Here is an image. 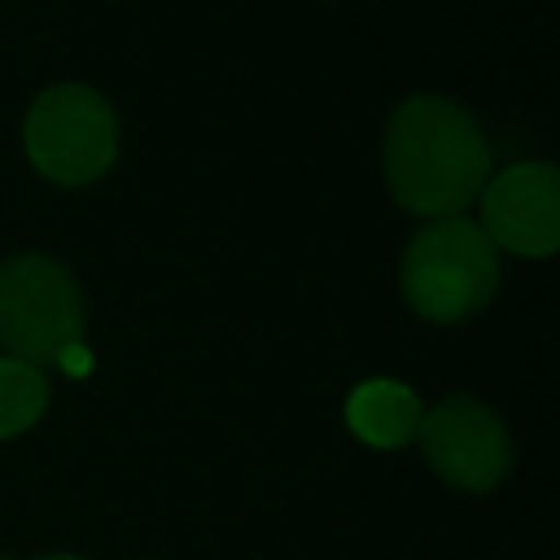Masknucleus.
Returning a JSON list of instances; mask_svg holds the SVG:
<instances>
[{
	"label": "nucleus",
	"instance_id": "5",
	"mask_svg": "<svg viewBox=\"0 0 560 560\" xmlns=\"http://www.w3.org/2000/svg\"><path fill=\"white\" fill-rule=\"evenodd\" d=\"M420 451L429 468L468 494H486L512 472V438L499 411H490L472 394H451L420 416Z\"/></svg>",
	"mask_w": 560,
	"mask_h": 560
},
{
	"label": "nucleus",
	"instance_id": "3",
	"mask_svg": "<svg viewBox=\"0 0 560 560\" xmlns=\"http://www.w3.org/2000/svg\"><path fill=\"white\" fill-rule=\"evenodd\" d=\"M88 306L74 271L52 254H13L0 262V346L26 363L70 359L83 341Z\"/></svg>",
	"mask_w": 560,
	"mask_h": 560
},
{
	"label": "nucleus",
	"instance_id": "2",
	"mask_svg": "<svg viewBox=\"0 0 560 560\" xmlns=\"http://www.w3.org/2000/svg\"><path fill=\"white\" fill-rule=\"evenodd\" d=\"M499 249L490 236L455 214V219H433L420 228L407 249H402V298L407 306L429 319V324H464L472 319L499 289Z\"/></svg>",
	"mask_w": 560,
	"mask_h": 560
},
{
	"label": "nucleus",
	"instance_id": "1",
	"mask_svg": "<svg viewBox=\"0 0 560 560\" xmlns=\"http://www.w3.org/2000/svg\"><path fill=\"white\" fill-rule=\"evenodd\" d=\"M494 166L481 122L451 96H407L381 140V171L394 201L424 219L464 214Z\"/></svg>",
	"mask_w": 560,
	"mask_h": 560
},
{
	"label": "nucleus",
	"instance_id": "4",
	"mask_svg": "<svg viewBox=\"0 0 560 560\" xmlns=\"http://www.w3.org/2000/svg\"><path fill=\"white\" fill-rule=\"evenodd\" d=\"M22 144L44 179L79 188L114 166L118 114L88 83H52L31 101L22 122Z\"/></svg>",
	"mask_w": 560,
	"mask_h": 560
},
{
	"label": "nucleus",
	"instance_id": "9",
	"mask_svg": "<svg viewBox=\"0 0 560 560\" xmlns=\"http://www.w3.org/2000/svg\"><path fill=\"white\" fill-rule=\"evenodd\" d=\"M39 560H83V556H39Z\"/></svg>",
	"mask_w": 560,
	"mask_h": 560
},
{
	"label": "nucleus",
	"instance_id": "7",
	"mask_svg": "<svg viewBox=\"0 0 560 560\" xmlns=\"http://www.w3.org/2000/svg\"><path fill=\"white\" fill-rule=\"evenodd\" d=\"M420 416H424L420 394L402 381H389V376H372V381L354 385L350 398H346L350 433L363 446H376V451H398V446L416 442Z\"/></svg>",
	"mask_w": 560,
	"mask_h": 560
},
{
	"label": "nucleus",
	"instance_id": "8",
	"mask_svg": "<svg viewBox=\"0 0 560 560\" xmlns=\"http://www.w3.org/2000/svg\"><path fill=\"white\" fill-rule=\"evenodd\" d=\"M48 402H52V389H48L44 368L0 354V442L35 429V420L48 411Z\"/></svg>",
	"mask_w": 560,
	"mask_h": 560
},
{
	"label": "nucleus",
	"instance_id": "6",
	"mask_svg": "<svg viewBox=\"0 0 560 560\" xmlns=\"http://www.w3.org/2000/svg\"><path fill=\"white\" fill-rule=\"evenodd\" d=\"M481 232L494 249L547 258L560 245V171L551 162H512L477 192Z\"/></svg>",
	"mask_w": 560,
	"mask_h": 560
}]
</instances>
